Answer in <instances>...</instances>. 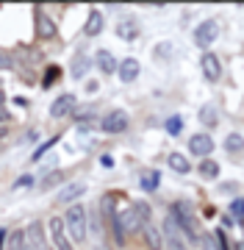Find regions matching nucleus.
Returning <instances> with one entry per match:
<instances>
[{
	"label": "nucleus",
	"mask_w": 244,
	"mask_h": 250,
	"mask_svg": "<svg viewBox=\"0 0 244 250\" xmlns=\"http://www.w3.org/2000/svg\"><path fill=\"white\" fill-rule=\"evenodd\" d=\"M64 225H67V233H70V239L73 245L78 242H86V233H89V211H86V206L83 203H73L67 208V214L61 217Z\"/></svg>",
	"instance_id": "nucleus-1"
},
{
	"label": "nucleus",
	"mask_w": 244,
	"mask_h": 250,
	"mask_svg": "<svg viewBox=\"0 0 244 250\" xmlns=\"http://www.w3.org/2000/svg\"><path fill=\"white\" fill-rule=\"evenodd\" d=\"M219 34H222V28H219V20L208 17V20H203V22L194 28V45L203 47V50H208V47H211V45H214V42L219 39Z\"/></svg>",
	"instance_id": "nucleus-2"
},
{
	"label": "nucleus",
	"mask_w": 244,
	"mask_h": 250,
	"mask_svg": "<svg viewBox=\"0 0 244 250\" xmlns=\"http://www.w3.org/2000/svg\"><path fill=\"white\" fill-rule=\"evenodd\" d=\"M131 128V114L125 108H111L109 114L100 120V131L103 134H125Z\"/></svg>",
	"instance_id": "nucleus-3"
},
{
	"label": "nucleus",
	"mask_w": 244,
	"mask_h": 250,
	"mask_svg": "<svg viewBox=\"0 0 244 250\" xmlns=\"http://www.w3.org/2000/svg\"><path fill=\"white\" fill-rule=\"evenodd\" d=\"M47 231H50V242H53L56 250H75L61 217H50V220H47Z\"/></svg>",
	"instance_id": "nucleus-4"
},
{
	"label": "nucleus",
	"mask_w": 244,
	"mask_h": 250,
	"mask_svg": "<svg viewBox=\"0 0 244 250\" xmlns=\"http://www.w3.org/2000/svg\"><path fill=\"white\" fill-rule=\"evenodd\" d=\"M75 106H78V98H75L73 92H64V95H58V98L53 100V106H50V117H53V120H61V117L73 114Z\"/></svg>",
	"instance_id": "nucleus-5"
},
{
	"label": "nucleus",
	"mask_w": 244,
	"mask_h": 250,
	"mask_svg": "<svg viewBox=\"0 0 244 250\" xmlns=\"http://www.w3.org/2000/svg\"><path fill=\"white\" fill-rule=\"evenodd\" d=\"M189 150L197 156V159H208L211 150H214V136L208 134V131H200L189 139Z\"/></svg>",
	"instance_id": "nucleus-6"
},
{
	"label": "nucleus",
	"mask_w": 244,
	"mask_h": 250,
	"mask_svg": "<svg viewBox=\"0 0 244 250\" xmlns=\"http://www.w3.org/2000/svg\"><path fill=\"white\" fill-rule=\"evenodd\" d=\"M200 70H203V75L208 81H219L222 78V62H219V56L206 50V53L200 56Z\"/></svg>",
	"instance_id": "nucleus-7"
},
{
	"label": "nucleus",
	"mask_w": 244,
	"mask_h": 250,
	"mask_svg": "<svg viewBox=\"0 0 244 250\" xmlns=\"http://www.w3.org/2000/svg\"><path fill=\"white\" fill-rule=\"evenodd\" d=\"M164 248L167 250H189V245L183 242V236H181V231H178V225L172 223V220H167L164 223Z\"/></svg>",
	"instance_id": "nucleus-8"
},
{
	"label": "nucleus",
	"mask_w": 244,
	"mask_h": 250,
	"mask_svg": "<svg viewBox=\"0 0 244 250\" xmlns=\"http://www.w3.org/2000/svg\"><path fill=\"white\" fill-rule=\"evenodd\" d=\"M25 239L31 245V250H47V239H45V225L34 220V223H28L25 228Z\"/></svg>",
	"instance_id": "nucleus-9"
},
{
	"label": "nucleus",
	"mask_w": 244,
	"mask_h": 250,
	"mask_svg": "<svg viewBox=\"0 0 244 250\" xmlns=\"http://www.w3.org/2000/svg\"><path fill=\"white\" fill-rule=\"evenodd\" d=\"M81 195H86V184H83V181H70L67 187H61V192H58V197H56V203H61V206L75 203Z\"/></svg>",
	"instance_id": "nucleus-10"
},
{
	"label": "nucleus",
	"mask_w": 244,
	"mask_h": 250,
	"mask_svg": "<svg viewBox=\"0 0 244 250\" xmlns=\"http://www.w3.org/2000/svg\"><path fill=\"white\" fill-rule=\"evenodd\" d=\"M103 28H106V17H103V11H100V9H89L86 22H83V34H86V36H100V34H103Z\"/></svg>",
	"instance_id": "nucleus-11"
},
{
	"label": "nucleus",
	"mask_w": 244,
	"mask_h": 250,
	"mask_svg": "<svg viewBox=\"0 0 244 250\" xmlns=\"http://www.w3.org/2000/svg\"><path fill=\"white\" fill-rule=\"evenodd\" d=\"M119 78H122V83H133L136 78H139V72H142V67H139V59H133V56H128V59H122L117 67Z\"/></svg>",
	"instance_id": "nucleus-12"
},
{
	"label": "nucleus",
	"mask_w": 244,
	"mask_h": 250,
	"mask_svg": "<svg viewBox=\"0 0 244 250\" xmlns=\"http://www.w3.org/2000/svg\"><path fill=\"white\" fill-rule=\"evenodd\" d=\"M119 217H122V228H125V236H131V233H142V231H145V225H147V223H145V220H142L139 214H136V211L131 208V206H128V208H125V211H122Z\"/></svg>",
	"instance_id": "nucleus-13"
},
{
	"label": "nucleus",
	"mask_w": 244,
	"mask_h": 250,
	"mask_svg": "<svg viewBox=\"0 0 244 250\" xmlns=\"http://www.w3.org/2000/svg\"><path fill=\"white\" fill-rule=\"evenodd\" d=\"M92 62L97 64L100 70L106 72V75H111V72H117V67H119L117 56L111 53V50H106V47H103V50H97V53H94V59H92Z\"/></svg>",
	"instance_id": "nucleus-14"
},
{
	"label": "nucleus",
	"mask_w": 244,
	"mask_h": 250,
	"mask_svg": "<svg viewBox=\"0 0 244 250\" xmlns=\"http://www.w3.org/2000/svg\"><path fill=\"white\" fill-rule=\"evenodd\" d=\"M142 236H145V242H147L150 250H164V231L155 223H147L145 231H142Z\"/></svg>",
	"instance_id": "nucleus-15"
},
{
	"label": "nucleus",
	"mask_w": 244,
	"mask_h": 250,
	"mask_svg": "<svg viewBox=\"0 0 244 250\" xmlns=\"http://www.w3.org/2000/svg\"><path fill=\"white\" fill-rule=\"evenodd\" d=\"M136 34H139V22H136L133 17H122L117 22V36L122 39V42H131Z\"/></svg>",
	"instance_id": "nucleus-16"
},
{
	"label": "nucleus",
	"mask_w": 244,
	"mask_h": 250,
	"mask_svg": "<svg viewBox=\"0 0 244 250\" xmlns=\"http://www.w3.org/2000/svg\"><path fill=\"white\" fill-rule=\"evenodd\" d=\"M172 172H178V175H189L191 172V161L189 156H183V153H169V159H167Z\"/></svg>",
	"instance_id": "nucleus-17"
},
{
	"label": "nucleus",
	"mask_w": 244,
	"mask_h": 250,
	"mask_svg": "<svg viewBox=\"0 0 244 250\" xmlns=\"http://www.w3.org/2000/svg\"><path fill=\"white\" fill-rule=\"evenodd\" d=\"M39 34L45 36V39H56V34H58V28H56L53 17L50 14H45V11H39Z\"/></svg>",
	"instance_id": "nucleus-18"
},
{
	"label": "nucleus",
	"mask_w": 244,
	"mask_h": 250,
	"mask_svg": "<svg viewBox=\"0 0 244 250\" xmlns=\"http://www.w3.org/2000/svg\"><path fill=\"white\" fill-rule=\"evenodd\" d=\"M92 64L94 62H92L89 56H75L73 67H70V75H73V78H86V72H89Z\"/></svg>",
	"instance_id": "nucleus-19"
},
{
	"label": "nucleus",
	"mask_w": 244,
	"mask_h": 250,
	"mask_svg": "<svg viewBox=\"0 0 244 250\" xmlns=\"http://www.w3.org/2000/svg\"><path fill=\"white\" fill-rule=\"evenodd\" d=\"M200 123L206 125V128H217V123H219L217 106H211V103H206V106H200Z\"/></svg>",
	"instance_id": "nucleus-20"
},
{
	"label": "nucleus",
	"mask_w": 244,
	"mask_h": 250,
	"mask_svg": "<svg viewBox=\"0 0 244 250\" xmlns=\"http://www.w3.org/2000/svg\"><path fill=\"white\" fill-rule=\"evenodd\" d=\"M225 150H227V153H242V150H244V134H239V131H230V134L225 136Z\"/></svg>",
	"instance_id": "nucleus-21"
},
{
	"label": "nucleus",
	"mask_w": 244,
	"mask_h": 250,
	"mask_svg": "<svg viewBox=\"0 0 244 250\" xmlns=\"http://www.w3.org/2000/svg\"><path fill=\"white\" fill-rule=\"evenodd\" d=\"M197 170H200V175H203L206 181H214V178L219 175V164H217L214 159H203Z\"/></svg>",
	"instance_id": "nucleus-22"
},
{
	"label": "nucleus",
	"mask_w": 244,
	"mask_h": 250,
	"mask_svg": "<svg viewBox=\"0 0 244 250\" xmlns=\"http://www.w3.org/2000/svg\"><path fill=\"white\" fill-rule=\"evenodd\" d=\"M139 184H142V189H145V192H153V189H158V184H161V172H158V170L145 172Z\"/></svg>",
	"instance_id": "nucleus-23"
},
{
	"label": "nucleus",
	"mask_w": 244,
	"mask_h": 250,
	"mask_svg": "<svg viewBox=\"0 0 244 250\" xmlns=\"http://www.w3.org/2000/svg\"><path fill=\"white\" fill-rule=\"evenodd\" d=\"M9 250H31V245H28L25 231H22V228H19V231H14L9 236Z\"/></svg>",
	"instance_id": "nucleus-24"
},
{
	"label": "nucleus",
	"mask_w": 244,
	"mask_h": 250,
	"mask_svg": "<svg viewBox=\"0 0 244 250\" xmlns=\"http://www.w3.org/2000/svg\"><path fill=\"white\" fill-rule=\"evenodd\" d=\"M131 208H133V211L142 217L145 223H150V217H153V208H150V203H147V200H133V203H131Z\"/></svg>",
	"instance_id": "nucleus-25"
},
{
	"label": "nucleus",
	"mask_w": 244,
	"mask_h": 250,
	"mask_svg": "<svg viewBox=\"0 0 244 250\" xmlns=\"http://www.w3.org/2000/svg\"><path fill=\"white\" fill-rule=\"evenodd\" d=\"M164 128H167V134H169V136H181V131H183V117H181V114L169 117V120L164 123Z\"/></svg>",
	"instance_id": "nucleus-26"
},
{
	"label": "nucleus",
	"mask_w": 244,
	"mask_h": 250,
	"mask_svg": "<svg viewBox=\"0 0 244 250\" xmlns=\"http://www.w3.org/2000/svg\"><path fill=\"white\" fill-rule=\"evenodd\" d=\"M64 178H67V175H64L61 170H53L50 175H45V178H42V189H45V192H47V189H56Z\"/></svg>",
	"instance_id": "nucleus-27"
},
{
	"label": "nucleus",
	"mask_w": 244,
	"mask_h": 250,
	"mask_svg": "<svg viewBox=\"0 0 244 250\" xmlns=\"http://www.w3.org/2000/svg\"><path fill=\"white\" fill-rule=\"evenodd\" d=\"M200 248H203V250H219L214 233H203V236H200Z\"/></svg>",
	"instance_id": "nucleus-28"
},
{
	"label": "nucleus",
	"mask_w": 244,
	"mask_h": 250,
	"mask_svg": "<svg viewBox=\"0 0 244 250\" xmlns=\"http://www.w3.org/2000/svg\"><path fill=\"white\" fill-rule=\"evenodd\" d=\"M56 142H58V139H56V136H53V139H47V142H42V145H39L37 150H34V161H39V159H42V156H45V153L50 150V147H53Z\"/></svg>",
	"instance_id": "nucleus-29"
},
{
	"label": "nucleus",
	"mask_w": 244,
	"mask_h": 250,
	"mask_svg": "<svg viewBox=\"0 0 244 250\" xmlns=\"http://www.w3.org/2000/svg\"><path fill=\"white\" fill-rule=\"evenodd\" d=\"M214 239H217L219 250H230V239H227V233L222 231V228H217V231H214Z\"/></svg>",
	"instance_id": "nucleus-30"
},
{
	"label": "nucleus",
	"mask_w": 244,
	"mask_h": 250,
	"mask_svg": "<svg viewBox=\"0 0 244 250\" xmlns=\"http://www.w3.org/2000/svg\"><path fill=\"white\" fill-rule=\"evenodd\" d=\"M100 89V83L94 78H86V83H83V92H86V95H94V92Z\"/></svg>",
	"instance_id": "nucleus-31"
},
{
	"label": "nucleus",
	"mask_w": 244,
	"mask_h": 250,
	"mask_svg": "<svg viewBox=\"0 0 244 250\" xmlns=\"http://www.w3.org/2000/svg\"><path fill=\"white\" fill-rule=\"evenodd\" d=\"M56 75H58V70H56V67H50V70H47V75H45V83H42V86H53V81H56Z\"/></svg>",
	"instance_id": "nucleus-32"
},
{
	"label": "nucleus",
	"mask_w": 244,
	"mask_h": 250,
	"mask_svg": "<svg viewBox=\"0 0 244 250\" xmlns=\"http://www.w3.org/2000/svg\"><path fill=\"white\" fill-rule=\"evenodd\" d=\"M31 184H34V178H31V175H22V178L14 181V189H19V187H31Z\"/></svg>",
	"instance_id": "nucleus-33"
},
{
	"label": "nucleus",
	"mask_w": 244,
	"mask_h": 250,
	"mask_svg": "<svg viewBox=\"0 0 244 250\" xmlns=\"http://www.w3.org/2000/svg\"><path fill=\"white\" fill-rule=\"evenodd\" d=\"M9 120H11V114H9L3 106H0V123H9Z\"/></svg>",
	"instance_id": "nucleus-34"
},
{
	"label": "nucleus",
	"mask_w": 244,
	"mask_h": 250,
	"mask_svg": "<svg viewBox=\"0 0 244 250\" xmlns=\"http://www.w3.org/2000/svg\"><path fill=\"white\" fill-rule=\"evenodd\" d=\"M100 164H103V167H114V159H111V156H103V159H100Z\"/></svg>",
	"instance_id": "nucleus-35"
},
{
	"label": "nucleus",
	"mask_w": 244,
	"mask_h": 250,
	"mask_svg": "<svg viewBox=\"0 0 244 250\" xmlns=\"http://www.w3.org/2000/svg\"><path fill=\"white\" fill-rule=\"evenodd\" d=\"M0 67H3V70H9V67H11V62H9V56H0Z\"/></svg>",
	"instance_id": "nucleus-36"
},
{
	"label": "nucleus",
	"mask_w": 244,
	"mask_h": 250,
	"mask_svg": "<svg viewBox=\"0 0 244 250\" xmlns=\"http://www.w3.org/2000/svg\"><path fill=\"white\" fill-rule=\"evenodd\" d=\"M3 103H6V92L0 89V106H3Z\"/></svg>",
	"instance_id": "nucleus-37"
},
{
	"label": "nucleus",
	"mask_w": 244,
	"mask_h": 250,
	"mask_svg": "<svg viewBox=\"0 0 244 250\" xmlns=\"http://www.w3.org/2000/svg\"><path fill=\"white\" fill-rule=\"evenodd\" d=\"M3 134H6V128H0V136H3Z\"/></svg>",
	"instance_id": "nucleus-38"
},
{
	"label": "nucleus",
	"mask_w": 244,
	"mask_h": 250,
	"mask_svg": "<svg viewBox=\"0 0 244 250\" xmlns=\"http://www.w3.org/2000/svg\"><path fill=\"white\" fill-rule=\"evenodd\" d=\"M0 83H3V81H0ZM0 89H3V86H0Z\"/></svg>",
	"instance_id": "nucleus-39"
}]
</instances>
